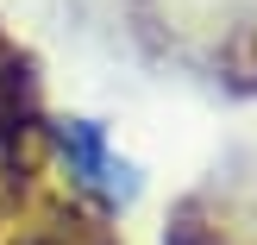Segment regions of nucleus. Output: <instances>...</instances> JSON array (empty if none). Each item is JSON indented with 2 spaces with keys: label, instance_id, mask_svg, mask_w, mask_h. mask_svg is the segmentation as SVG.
<instances>
[{
  "label": "nucleus",
  "instance_id": "1",
  "mask_svg": "<svg viewBox=\"0 0 257 245\" xmlns=\"http://www.w3.org/2000/svg\"><path fill=\"white\" fill-rule=\"evenodd\" d=\"M63 157H69V170L82 176L88 189H100L107 201H132L138 176H132V164L107 145V132H100L94 120H63Z\"/></svg>",
  "mask_w": 257,
  "mask_h": 245
}]
</instances>
